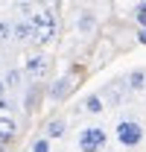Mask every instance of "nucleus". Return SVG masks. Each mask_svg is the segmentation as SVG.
I'll use <instances>...</instances> for the list:
<instances>
[{"instance_id":"nucleus-11","label":"nucleus","mask_w":146,"mask_h":152,"mask_svg":"<svg viewBox=\"0 0 146 152\" xmlns=\"http://www.w3.org/2000/svg\"><path fill=\"white\" fill-rule=\"evenodd\" d=\"M3 82H6V88H9V91H20V88L26 85V76H23L20 67H12V70H6Z\"/></svg>"},{"instance_id":"nucleus-10","label":"nucleus","mask_w":146,"mask_h":152,"mask_svg":"<svg viewBox=\"0 0 146 152\" xmlns=\"http://www.w3.org/2000/svg\"><path fill=\"white\" fill-rule=\"evenodd\" d=\"M18 134V123L12 117H0V146H9Z\"/></svg>"},{"instance_id":"nucleus-18","label":"nucleus","mask_w":146,"mask_h":152,"mask_svg":"<svg viewBox=\"0 0 146 152\" xmlns=\"http://www.w3.org/2000/svg\"><path fill=\"white\" fill-rule=\"evenodd\" d=\"M3 149H6V146H0V152H3Z\"/></svg>"},{"instance_id":"nucleus-9","label":"nucleus","mask_w":146,"mask_h":152,"mask_svg":"<svg viewBox=\"0 0 146 152\" xmlns=\"http://www.w3.org/2000/svg\"><path fill=\"white\" fill-rule=\"evenodd\" d=\"M44 134H47L50 140H61V137L67 134V120H64V117H50V120L44 123Z\"/></svg>"},{"instance_id":"nucleus-3","label":"nucleus","mask_w":146,"mask_h":152,"mask_svg":"<svg viewBox=\"0 0 146 152\" xmlns=\"http://www.w3.org/2000/svg\"><path fill=\"white\" fill-rule=\"evenodd\" d=\"M73 88H76V76H73V73H61V76H55L53 82L47 85V102H50V105L64 102V99L70 96Z\"/></svg>"},{"instance_id":"nucleus-16","label":"nucleus","mask_w":146,"mask_h":152,"mask_svg":"<svg viewBox=\"0 0 146 152\" xmlns=\"http://www.w3.org/2000/svg\"><path fill=\"white\" fill-rule=\"evenodd\" d=\"M134 38H137V44L146 47V26H137V35H134Z\"/></svg>"},{"instance_id":"nucleus-17","label":"nucleus","mask_w":146,"mask_h":152,"mask_svg":"<svg viewBox=\"0 0 146 152\" xmlns=\"http://www.w3.org/2000/svg\"><path fill=\"white\" fill-rule=\"evenodd\" d=\"M3 94H9V88H6V82H3V76H0V96Z\"/></svg>"},{"instance_id":"nucleus-15","label":"nucleus","mask_w":146,"mask_h":152,"mask_svg":"<svg viewBox=\"0 0 146 152\" xmlns=\"http://www.w3.org/2000/svg\"><path fill=\"white\" fill-rule=\"evenodd\" d=\"M12 108V99H9V94H3L0 96V111H9Z\"/></svg>"},{"instance_id":"nucleus-7","label":"nucleus","mask_w":146,"mask_h":152,"mask_svg":"<svg viewBox=\"0 0 146 152\" xmlns=\"http://www.w3.org/2000/svg\"><path fill=\"white\" fill-rule=\"evenodd\" d=\"M105 108H108V105H105V99H102V94H99V91H91V94H85V99H82V111H85V114H91V117H99Z\"/></svg>"},{"instance_id":"nucleus-19","label":"nucleus","mask_w":146,"mask_h":152,"mask_svg":"<svg viewBox=\"0 0 146 152\" xmlns=\"http://www.w3.org/2000/svg\"><path fill=\"white\" fill-rule=\"evenodd\" d=\"M26 152H29V149H26Z\"/></svg>"},{"instance_id":"nucleus-13","label":"nucleus","mask_w":146,"mask_h":152,"mask_svg":"<svg viewBox=\"0 0 146 152\" xmlns=\"http://www.w3.org/2000/svg\"><path fill=\"white\" fill-rule=\"evenodd\" d=\"M131 18L137 20V26H146V0L134 3V9H131Z\"/></svg>"},{"instance_id":"nucleus-2","label":"nucleus","mask_w":146,"mask_h":152,"mask_svg":"<svg viewBox=\"0 0 146 152\" xmlns=\"http://www.w3.org/2000/svg\"><path fill=\"white\" fill-rule=\"evenodd\" d=\"M76 149L79 152H105L108 149V129L99 123H88L76 134Z\"/></svg>"},{"instance_id":"nucleus-1","label":"nucleus","mask_w":146,"mask_h":152,"mask_svg":"<svg viewBox=\"0 0 146 152\" xmlns=\"http://www.w3.org/2000/svg\"><path fill=\"white\" fill-rule=\"evenodd\" d=\"M114 140H117L120 149H126V152L140 149L143 140H146V126L137 117H120L114 123Z\"/></svg>"},{"instance_id":"nucleus-6","label":"nucleus","mask_w":146,"mask_h":152,"mask_svg":"<svg viewBox=\"0 0 146 152\" xmlns=\"http://www.w3.org/2000/svg\"><path fill=\"white\" fill-rule=\"evenodd\" d=\"M96 26H99V20H96V15H93V9H82L79 18H76V32L88 38V35L96 32Z\"/></svg>"},{"instance_id":"nucleus-4","label":"nucleus","mask_w":146,"mask_h":152,"mask_svg":"<svg viewBox=\"0 0 146 152\" xmlns=\"http://www.w3.org/2000/svg\"><path fill=\"white\" fill-rule=\"evenodd\" d=\"M47 67H50V58H47V53H32V56L23 58V76H26V82H41L44 76H47Z\"/></svg>"},{"instance_id":"nucleus-12","label":"nucleus","mask_w":146,"mask_h":152,"mask_svg":"<svg viewBox=\"0 0 146 152\" xmlns=\"http://www.w3.org/2000/svg\"><path fill=\"white\" fill-rule=\"evenodd\" d=\"M29 152H53V140H50L44 132L35 134V137L29 140Z\"/></svg>"},{"instance_id":"nucleus-5","label":"nucleus","mask_w":146,"mask_h":152,"mask_svg":"<svg viewBox=\"0 0 146 152\" xmlns=\"http://www.w3.org/2000/svg\"><path fill=\"white\" fill-rule=\"evenodd\" d=\"M12 38H15L18 44H35V26H32L29 15L12 20Z\"/></svg>"},{"instance_id":"nucleus-8","label":"nucleus","mask_w":146,"mask_h":152,"mask_svg":"<svg viewBox=\"0 0 146 152\" xmlns=\"http://www.w3.org/2000/svg\"><path fill=\"white\" fill-rule=\"evenodd\" d=\"M123 82H126V91H128V94H140V91H146V67H134V70H128Z\"/></svg>"},{"instance_id":"nucleus-14","label":"nucleus","mask_w":146,"mask_h":152,"mask_svg":"<svg viewBox=\"0 0 146 152\" xmlns=\"http://www.w3.org/2000/svg\"><path fill=\"white\" fill-rule=\"evenodd\" d=\"M9 38H12V20L0 18V44H6Z\"/></svg>"}]
</instances>
